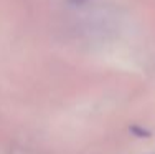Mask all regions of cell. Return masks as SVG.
<instances>
[{"label": "cell", "mask_w": 155, "mask_h": 154, "mask_svg": "<svg viewBox=\"0 0 155 154\" xmlns=\"http://www.w3.org/2000/svg\"><path fill=\"white\" fill-rule=\"evenodd\" d=\"M130 131H132V133H135L137 136H149V133H147L145 129H142V128H139V126L130 128Z\"/></svg>", "instance_id": "6da1fadb"}]
</instances>
